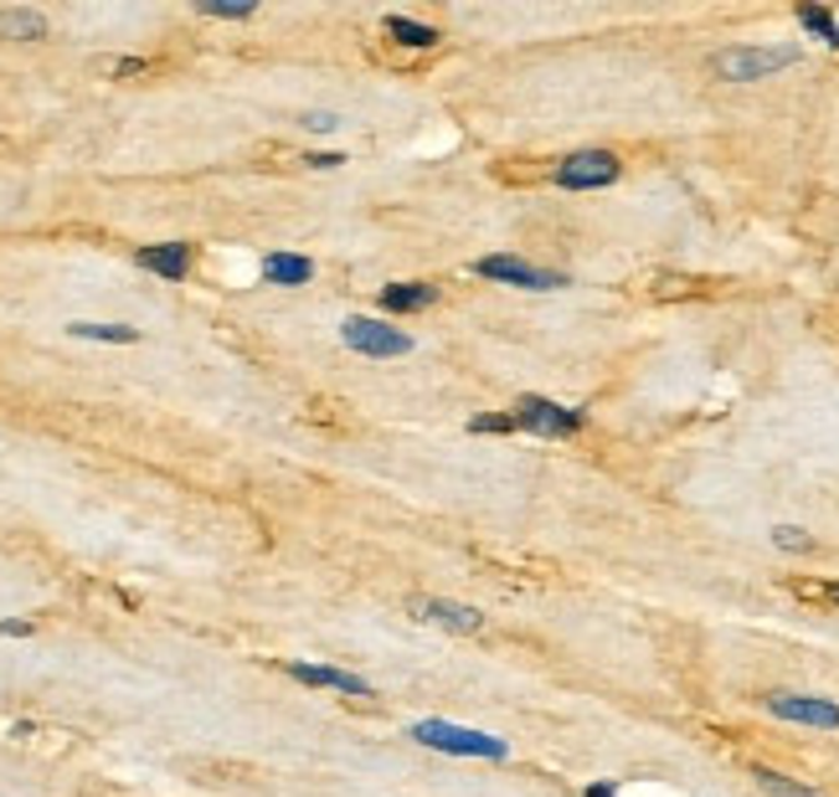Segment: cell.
I'll return each instance as SVG.
<instances>
[{
    "mask_svg": "<svg viewBox=\"0 0 839 797\" xmlns=\"http://www.w3.org/2000/svg\"><path fill=\"white\" fill-rule=\"evenodd\" d=\"M619 155H608V149H577V155H566L556 165V185L562 191H602V185L619 181Z\"/></svg>",
    "mask_w": 839,
    "mask_h": 797,
    "instance_id": "4",
    "label": "cell"
},
{
    "mask_svg": "<svg viewBox=\"0 0 839 797\" xmlns=\"http://www.w3.org/2000/svg\"><path fill=\"white\" fill-rule=\"evenodd\" d=\"M201 16H232V21H242V16H253V5L248 0H201Z\"/></svg>",
    "mask_w": 839,
    "mask_h": 797,
    "instance_id": "18",
    "label": "cell"
},
{
    "mask_svg": "<svg viewBox=\"0 0 839 797\" xmlns=\"http://www.w3.org/2000/svg\"><path fill=\"white\" fill-rule=\"evenodd\" d=\"M799 26H803V32H814L819 41H829V47H839V21L829 16L824 5H808V0H803V5H799Z\"/></svg>",
    "mask_w": 839,
    "mask_h": 797,
    "instance_id": "16",
    "label": "cell"
},
{
    "mask_svg": "<svg viewBox=\"0 0 839 797\" xmlns=\"http://www.w3.org/2000/svg\"><path fill=\"white\" fill-rule=\"evenodd\" d=\"M304 165H314V170H335V165H346V160H340V155H310Z\"/></svg>",
    "mask_w": 839,
    "mask_h": 797,
    "instance_id": "25",
    "label": "cell"
},
{
    "mask_svg": "<svg viewBox=\"0 0 839 797\" xmlns=\"http://www.w3.org/2000/svg\"><path fill=\"white\" fill-rule=\"evenodd\" d=\"M304 129H314V134H329V129H340V119H335V113H304Z\"/></svg>",
    "mask_w": 839,
    "mask_h": 797,
    "instance_id": "22",
    "label": "cell"
},
{
    "mask_svg": "<svg viewBox=\"0 0 839 797\" xmlns=\"http://www.w3.org/2000/svg\"><path fill=\"white\" fill-rule=\"evenodd\" d=\"M0 32L16 41H41L47 37V16L41 11H0Z\"/></svg>",
    "mask_w": 839,
    "mask_h": 797,
    "instance_id": "13",
    "label": "cell"
},
{
    "mask_svg": "<svg viewBox=\"0 0 839 797\" xmlns=\"http://www.w3.org/2000/svg\"><path fill=\"white\" fill-rule=\"evenodd\" d=\"M515 427H526V433H541V437H566L583 427V412H572V407H556L547 397H520L511 407Z\"/></svg>",
    "mask_w": 839,
    "mask_h": 797,
    "instance_id": "6",
    "label": "cell"
},
{
    "mask_svg": "<svg viewBox=\"0 0 839 797\" xmlns=\"http://www.w3.org/2000/svg\"><path fill=\"white\" fill-rule=\"evenodd\" d=\"M469 433H515L511 412H490V418H469Z\"/></svg>",
    "mask_w": 839,
    "mask_h": 797,
    "instance_id": "19",
    "label": "cell"
},
{
    "mask_svg": "<svg viewBox=\"0 0 839 797\" xmlns=\"http://www.w3.org/2000/svg\"><path fill=\"white\" fill-rule=\"evenodd\" d=\"M583 797H619V782H592Z\"/></svg>",
    "mask_w": 839,
    "mask_h": 797,
    "instance_id": "24",
    "label": "cell"
},
{
    "mask_svg": "<svg viewBox=\"0 0 839 797\" xmlns=\"http://www.w3.org/2000/svg\"><path fill=\"white\" fill-rule=\"evenodd\" d=\"M407 613L418 617V623H439V628H448V633H479V628H484L479 607L443 602V597H412V602H407Z\"/></svg>",
    "mask_w": 839,
    "mask_h": 797,
    "instance_id": "8",
    "label": "cell"
},
{
    "mask_svg": "<svg viewBox=\"0 0 839 797\" xmlns=\"http://www.w3.org/2000/svg\"><path fill=\"white\" fill-rule=\"evenodd\" d=\"M134 263L145 273H160V278H170V283H181L185 273H191V247L185 242H160V247H140L134 253Z\"/></svg>",
    "mask_w": 839,
    "mask_h": 797,
    "instance_id": "10",
    "label": "cell"
},
{
    "mask_svg": "<svg viewBox=\"0 0 839 797\" xmlns=\"http://www.w3.org/2000/svg\"><path fill=\"white\" fill-rule=\"evenodd\" d=\"M475 273L479 278H494V283H511V289H530V293L566 289V273L536 268V263H526V257H479Z\"/></svg>",
    "mask_w": 839,
    "mask_h": 797,
    "instance_id": "5",
    "label": "cell"
},
{
    "mask_svg": "<svg viewBox=\"0 0 839 797\" xmlns=\"http://www.w3.org/2000/svg\"><path fill=\"white\" fill-rule=\"evenodd\" d=\"M68 335H77V340H109V345H134V340H140V329H129V325H88V319L68 325Z\"/></svg>",
    "mask_w": 839,
    "mask_h": 797,
    "instance_id": "17",
    "label": "cell"
},
{
    "mask_svg": "<svg viewBox=\"0 0 839 797\" xmlns=\"http://www.w3.org/2000/svg\"><path fill=\"white\" fill-rule=\"evenodd\" d=\"M382 26H386V37L401 41V47H433V41H439L433 26H422V21H412V16H386Z\"/></svg>",
    "mask_w": 839,
    "mask_h": 797,
    "instance_id": "14",
    "label": "cell"
},
{
    "mask_svg": "<svg viewBox=\"0 0 839 797\" xmlns=\"http://www.w3.org/2000/svg\"><path fill=\"white\" fill-rule=\"evenodd\" d=\"M109 73H113V77H134V73H145V62H140V57H119Z\"/></svg>",
    "mask_w": 839,
    "mask_h": 797,
    "instance_id": "23",
    "label": "cell"
},
{
    "mask_svg": "<svg viewBox=\"0 0 839 797\" xmlns=\"http://www.w3.org/2000/svg\"><path fill=\"white\" fill-rule=\"evenodd\" d=\"M439 304V289L433 283H386L382 289V309L386 314H422V309Z\"/></svg>",
    "mask_w": 839,
    "mask_h": 797,
    "instance_id": "11",
    "label": "cell"
},
{
    "mask_svg": "<svg viewBox=\"0 0 839 797\" xmlns=\"http://www.w3.org/2000/svg\"><path fill=\"white\" fill-rule=\"evenodd\" d=\"M752 777H757V787H763L767 797H824L819 787H808V782H793V777H783V772H767V766H757Z\"/></svg>",
    "mask_w": 839,
    "mask_h": 797,
    "instance_id": "15",
    "label": "cell"
},
{
    "mask_svg": "<svg viewBox=\"0 0 839 797\" xmlns=\"http://www.w3.org/2000/svg\"><path fill=\"white\" fill-rule=\"evenodd\" d=\"M778 721H793V725H814V730H839V705L835 700H819V695H793V689H778L763 700Z\"/></svg>",
    "mask_w": 839,
    "mask_h": 797,
    "instance_id": "7",
    "label": "cell"
},
{
    "mask_svg": "<svg viewBox=\"0 0 839 797\" xmlns=\"http://www.w3.org/2000/svg\"><path fill=\"white\" fill-rule=\"evenodd\" d=\"M289 679H299V685H314V689H335V695H356V700H371V695H376V689L365 685L361 674L335 669V664H299V659H293V664H289Z\"/></svg>",
    "mask_w": 839,
    "mask_h": 797,
    "instance_id": "9",
    "label": "cell"
},
{
    "mask_svg": "<svg viewBox=\"0 0 839 797\" xmlns=\"http://www.w3.org/2000/svg\"><path fill=\"white\" fill-rule=\"evenodd\" d=\"M340 340L356 350V355H371V361H392V355H407L412 350V335L386 319H365V314H350L340 325Z\"/></svg>",
    "mask_w": 839,
    "mask_h": 797,
    "instance_id": "3",
    "label": "cell"
},
{
    "mask_svg": "<svg viewBox=\"0 0 839 797\" xmlns=\"http://www.w3.org/2000/svg\"><path fill=\"white\" fill-rule=\"evenodd\" d=\"M21 633H32V623H0V638H21Z\"/></svg>",
    "mask_w": 839,
    "mask_h": 797,
    "instance_id": "26",
    "label": "cell"
},
{
    "mask_svg": "<svg viewBox=\"0 0 839 797\" xmlns=\"http://www.w3.org/2000/svg\"><path fill=\"white\" fill-rule=\"evenodd\" d=\"M793 62H799V47H727L711 57V68L727 83H757V77L793 68Z\"/></svg>",
    "mask_w": 839,
    "mask_h": 797,
    "instance_id": "2",
    "label": "cell"
},
{
    "mask_svg": "<svg viewBox=\"0 0 839 797\" xmlns=\"http://www.w3.org/2000/svg\"><path fill=\"white\" fill-rule=\"evenodd\" d=\"M407 736H412L418 746H428V751H443V757H490V761L511 757V741H500V736H490V730L454 725V721H418Z\"/></svg>",
    "mask_w": 839,
    "mask_h": 797,
    "instance_id": "1",
    "label": "cell"
},
{
    "mask_svg": "<svg viewBox=\"0 0 839 797\" xmlns=\"http://www.w3.org/2000/svg\"><path fill=\"white\" fill-rule=\"evenodd\" d=\"M799 597H814V602H835V607H839V581H799Z\"/></svg>",
    "mask_w": 839,
    "mask_h": 797,
    "instance_id": "20",
    "label": "cell"
},
{
    "mask_svg": "<svg viewBox=\"0 0 839 797\" xmlns=\"http://www.w3.org/2000/svg\"><path fill=\"white\" fill-rule=\"evenodd\" d=\"M772 541L783 545V551H814V541H808L799 526H778V530H772Z\"/></svg>",
    "mask_w": 839,
    "mask_h": 797,
    "instance_id": "21",
    "label": "cell"
},
{
    "mask_svg": "<svg viewBox=\"0 0 839 797\" xmlns=\"http://www.w3.org/2000/svg\"><path fill=\"white\" fill-rule=\"evenodd\" d=\"M263 278L278 283V289H299V283L314 278V263L310 257H293V253H268L263 257Z\"/></svg>",
    "mask_w": 839,
    "mask_h": 797,
    "instance_id": "12",
    "label": "cell"
}]
</instances>
